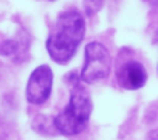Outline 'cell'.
Segmentation results:
<instances>
[{"label": "cell", "mask_w": 158, "mask_h": 140, "mask_svg": "<svg viewBox=\"0 0 158 140\" xmlns=\"http://www.w3.org/2000/svg\"><path fill=\"white\" fill-rule=\"evenodd\" d=\"M85 34V20L77 10H66L57 17L46 39V51L53 62L67 63L74 56Z\"/></svg>", "instance_id": "obj_1"}, {"label": "cell", "mask_w": 158, "mask_h": 140, "mask_svg": "<svg viewBox=\"0 0 158 140\" xmlns=\"http://www.w3.org/2000/svg\"><path fill=\"white\" fill-rule=\"evenodd\" d=\"M91 111L93 102L89 92L83 86H74L67 107L53 119L55 129L63 136H76L87 128Z\"/></svg>", "instance_id": "obj_2"}, {"label": "cell", "mask_w": 158, "mask_h": 140, "mask_svg": "<svg viewBox=\"0 0 158 140\" xmlns=\"http://www.w3.org/2000/svg\"><path fill=\"white\" fill-rule=\"evenodd\" d=\"M110 67H112V59H110V53L106 46L98 41L87 44L80 80L87 84L101 81L109 76Z\"/></svg>", "instance_id": "obj_3"}, {"label": "cell", "mask_w": 158, "mask_h": 140, "mask_svg": "<svg viewBox=\"0 0 158 140\" xmlns=\"http://www.w3.org/2000/svg\"><path fill=\"white\" fill-rule=\"evenodd\" d=\"M53 72L48 65H41L31 73L27 83L25 97L27 101L34 105H41L48 101L52 92Z\"/></svg>", "instance_id": "obj_4"}, {"label": "cell", "mask_w": 158, "mask_h": 140, "mask_svg": "<svg viewBox=\"0 0 158 140\" xmlns=\"http://www.w3.org/2000/svg\"><path fill=\"white\" fill-rule=\"evenodd\" d=\"M116 81L125 90H139L146 84L147 72L137 60H126L118 66Z\"/></svg>", "instance_id": "obj_5"}, {"label": "cell", "mask_w": 158, "mask_h": 140, "mask_svg": "<svg viewBox=\"0 0 158 140\" xmlns=\"http://www.w3.org/2000/svg\"><path fill=\"white\" fill-rule=\"evenodd\" d=\"M0 53L6 56H14L18 53V44L14 39H7L0 46Z\"/></svg>", "instance_id": "obj_6"}]
</instances>
